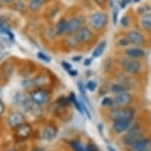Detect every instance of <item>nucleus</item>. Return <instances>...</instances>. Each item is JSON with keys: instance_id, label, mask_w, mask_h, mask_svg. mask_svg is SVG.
<instances>
[{"instance_id": "obj_1", "label": "nucleus", "mask_w": 151, "mask_h": 151, "mask_svg": "<svg viewBox=\"0 0 151 151\" xmlns=\"http://www.w3.org/2000/svg\"><path fill=\"white\" fill-rule=\"evenodd\" d=\"M118 63L122 70H124L125 72L129 73L132 76L138 75L141 72L142 64L139 61V59L129 58L127 55L121 56V58H118Z\"/></svg>"}, {"instance_id": "obj_2", "label": "nucleus", "mask_w": 151, "mask_h": 151, "mask_svg": "<svg viewBox=\"0 0 151 151\" xmlns=\"http://www.w3.org/2000/svg\"><path fill=\"white\" fill-rule=\"evenodd\" d=\"M142 137H144V132L140 125L137 122H132L127 132L122 137V142L125 146L129 147Z\"/></svg>"}, {"instance_id": "obj_3", "label": "nucleus", "mask_w": 151, "mask_h": 151, "mask_svg": "<svg viewBox=\"0 0 151 151\" xmlns=\"http://www.w3.org/2000/svg\"><path fill=\"white\" fill-rule=\"evenodd\" d=\"M108 22H109L108 14L104 11H95L89 16V25L96 32L106 29Z\"/></svg>"}, {"instance_id": "obj_4", "label": "nucleus", "mask_w": 151, "mask_h": 151, "mask_svg": "<svg viewBox=\"0 0 151 151\" xmlns=\"http://www.w3.org/2000/svg\"><path fill=\"white\" fill-rule=\"evenodd\" d=\"M135 116V110L132 107H114L111 108L109 116L112 121L116 119H129L133 121Z\"/></svg>"}, {"instance_id": "obj_5", "label": "nucleus", "mask_w": 151, "mask_h": 151, "mask_svg": "<svg viewBox=\"0 0 151 151\" xmlns=\"http://www.w3.org/2000/svg\"><path fill=\"white\" fill-rule=\"evenodd\" d=\"M76 39L78 40V42H80V45H89L95 41L96 35L94 33V30L91 29L88 26H82L75 34Z\"/></svg>"}, {"instance_id": "obj_6", "label": "nucleus", "mask_w": 151, "mask_h": 151, "mask_svg": "<svg viewBox=\"0 0 151 151\" xmlns=\"http://www.w3.org/2000/svg\"><path fill=\"white\" fill-rule=\"evenodd\" d=\"M30 98L32 99L34 103H36L39 106H42L50 101V95L48 91L45 90V88H38L30 93Z\"/></svg>"}, {"instance_id": "obj_7", "label": "nucleus", "mask_w": 151, "mask_h": 151, "mask_svg": "<svg viewBox=\"0 0 151 151\" xmlns=\"http://www.w3.org/2000/svg\"><path fill=\"white\" fill-rule=\"evenodd\" d=\"M127 37L129 39L130 45H134V47H142L146 45V39H145L144 35L139 31L136 30H129L127 33Z\"/></svg>"}, {"instance_id": "obj_8", "label": "nucleus", "mask_w": 151, "mask_h": 151, "mask_svg": "<svg viewBox=\"0 0 151 151\" xmlns=\"http://www.w3.org/2000/svg\"><path fill=\"white\" fill-rule=\"evenodd\" d=\"M113 99L114 107H127L133 102V96L127 92V91L122 92L121 94H116Z\"/></svg>"}, {"instance_id": "obj_9", "label": "nucleus", "mask_w": 151, "mask_h": 151, "mask_svg": "<svg viewBox=\"0 0 151 151\" xmlns=\"http://www.w3.org/2000/svg\"><path fill=\"white\" fill-rule=\"evenodd\" d=\"M24 122H26V116L23 113L18 112V111L10 113V115L7 118V124L13 129H15L16 127H18Z\"/></svg>"}, {"instance_id": "obj_10", "label": "nucleus", "mask_w": 151, "mask_h": 151, "mask_svg": "<svg viewBox=\"0 0 151 151\" xmlns=\"http://www.w3.org/2000/svg\"><path fill=\"white\" fill-rule=\"evenodd\" d=\"M33 129L28 122H24L15 129V137L19 140H26L32 135Z\"/></svg>"}, {"instance_id": "obj_11", "label": "nucleus", "mask_w": 151, "mask_h": 151, "mask_svg": "<svg viewBox=\"0 0 151 151\" xmlns=\"http://www.w3.org/2000/svg\"><path fill=\"white\" fill-rule=\"evenodd\" d=\"M83 26V18L80 16H72L67 20V34L74 35L80 28Z\"/></svg>"}, {"instance_id": "obj_12", "label": "nucleus", "mask_w": 151, "mask_h": 151, "mask_svg": "<svg viewBox=\"0 0 151 151\" xmlns=\"http://www.w3.org/2000/svg\"><path fill=\"white\" fill-rule=\"evenodd\" d=\"M132 124V121H129V119H116V121H113L112 129L116 134H122L129 130Z\"/></svg>"}, {"instance_id": "obj_13", "label": "nucleus", "mask_w": 151, "mask_h": 151, "mask_svg": "<svg viewBox=\"0 0 151 151\" xmlns=\"http://www.w3.org/2000/svg\"><path fill=\"white\" fill-rule=\"evenodd\" d=\"M58 133V127H56L55 124H50L45 125V129H42V138L44 139V140L50 141V140H52V139H55Z\"/></svg>"}, {"instance_id": "obj_14", "label": "nucleus", "mask_w": 151, "mask_h": 151, "mask_svg": "<svg viewBox=\"0 0 151 151\" xmlns=\"http://www.w3.org/2000/svg\"><path fill=\"white\" fill-rule=\"evenodd\" d=\"M124 55L129 58H135V59H140L145 56V52L142 47H127V50H124Z\"/></svg>"}, {"instance_id": "obj_15", "label": "nucleus", "mask_w": 151, "mask_h": 151, "mask_svg": "<svg viewBox=\"0 0 151 151\" xmlns=\"http://www.w3.org/2000/svg\"><path fill=\"white\" fill-rule=\"evenodd\" d=\"M55 31L58 37L64 36L67 34V20L65 18H60L55 25Z\"/></svg>"}, {"instance_id": "obj_16", "label": "nucleus", "mask_w": 151, "mask_h": 151, "mask_svg": "<svg viewBox=\"0 0 151 151\" xmlns=\"http://www.w3.org/2000/svg\"><path fill=\"white\" fill-rule=\"evenodd\" d=\"M33 80H34V85L37 88H45L50 83V79H48V77L45 74H39Z\"/></svg>"}, {"instance_id": "obj_17", "label": "nucleus", "mask_w": 151, "mask_h": 151, "mask_svg": "<svg viewBox=\"0 0 151 151\" xmlns=\"http://www.w3.org/2000/svg\"><path fill=\"white\" fill-rule=\"evenodd\" d=\"M47 0H30L28 8L32 12H38L42 9V7L47 3Z\"/></svg>"}, {"instance_id": "obj_18", "label": "nucleus", "mask_w": 151, "mask_h": 151, "mask_svg": "<svg viewBox=\"0 0 151 151\" xmlns=\"http://www.w3.org/2000/svg\"><path fill=\"white\" fill-rule=\"evenodd\" d=\"M64 42L66 44L67 47L70 48V50H75V48H78L80 42H78V40L76 39L75 35H66V38H65Z\"/></svg>"}, {"instance_id": "obj_19", "label": "nucleus", "mask_w": 151, "mask_h": 151, "mask_svg": "<svg viewBox=\"0 0 151 151\" xmlns=\"http://www.w3.org/2000/svg\"><path fill=\"white\" fill-rule=\"evenodd\" d=\"M149 144H150V139L149 138L142 137V138L139 139V140L136 141L135 143H133L132 146H129V148L132 151H136L138 149H141V148L149 146Z\"/></svg>"}, {"instance_id": "obj_20", "label": "nucleus", "mask_w": 151, "mask_h": 151, "mask_svg": "<svg viewBox=\"0 0 151 151\" xmlns=\"http://www.w3.org/2000/svg\"><path fill=\"white\" fill-rule=\"evenodd\" d=\"M106 47H107V42L106 41L100 42L99 44L97 45V47L94 48V50L92 52V58H100V56L104 53Z\"/></svg>"}, {"instance_id": "obj_21", "label": "nucleus", "mask_w": 151, "mask_h": 151, "mask_svg": "<svg viewBox=\"0 0 151 151\" xmlns=\"http://www.w3.org/2000/svg\"><path fill=\"white\" fill-rule=\"evenodd\" d=\"M140 25L144 31L151 33V13L145 14V15L141 16Z\"/></svg>"}, {"instance_id": "obj_22", "label": "nucleus", "mask_w": 151, "mask_h": 151, "mask_svg": "<svg viewBox=\"0 0 151 151\" xmlns=\"http://www.w3.org/2000/svg\"><path fill=\"white\" fill-rule=\"evenodd\" d=\"M77 87H78V90H79V92H80L81 94V98L82 100L86 103L88 106H89V108H91V104H90V101H89V99H88V97H87V92H86V85H84V83L82 82L81 80H79L77 82Z\"/></svg>"}, {"instance_id": "obj_23", "label": "nucleus", "mask_w": 151, "mask_h": 151, "mask_svg": "<svg viewBox=\"0 0 151 151\" xmlns=\"http://www.w3.org/2000/svg\"><path fill=\"white\" fill-rule=\"evenodd\" d=\"M68 97H69L71 104L73 105L74 108H75V109L77 110L78 112L81 114V115H84L83 109H82V106H81V101H79L78 98H77V97H76L75 94H74L73 92H71V93H70V95L68 96Z\"/></svg>"}, {"instance_id": "obj_24", "label": "nucleus", "mask_w": 151, "mask_h": 151, "mask_svg": "<svg viewBox=\"0 0 151 151\" xmlns=\"http://www.w3.org/2000/svg\"><path fill=\"white\" fill-rule=\"evenodd\" d=\"M69 146L72 148L74 151H87L86 150V145H85L83 142H81L80 140H70L68 142Z\"/></svg>"}, {"instance_id": "obj_25", "label": "nucleus", "mask_w": 151, "mask_h": 151, "mask_svg": "<svg viewBox=\"0 0 151 151\" xmlns=\"http://www.w3.org/2000/svg\"><path fill=\"white\" fill-rule=\"evenodd\" d=\"M110 91L115 94V95H116V94H121L122 92H125V91H129V89H127V87H124L122 83L116 82V83H113L112 85H111Z\"/></svg>"}, {"instance_id": "obj_26", "label": "nucleus", "mask_w": 151, "mask_h": 151, "mask_svg": "<svg viewBox=\"0 0 151 151\" xmlns=\"http://www.w3.org/2000/svg\"><path fill=\"white\" fill-rule=\"evenodd\" d=\"M101 105H102V107H104V108H109V109H111V108L114 107V99L111 98V97H107V96L104 97L101 101Z\"/></svg>"}, {"instance_id": "obj_27", "label": "nucleus", "mask_w": 151, "mask_h": 151, "mask_svg": "<svg viewBox=\"0 0 151 151\" xmlns=\"http://www.w3.org/2000/svg\"><path fill=\"white\" fill-rule=\"evenodd\" d=\"M116 45L121 47H127L130 45V42L129 39H127V37H121V38L116 40Z\"/></svg>"}, {"instance_id": "obj_28", "label": "nucleus", "mask_w": 151, "mask_h": 151, "mask_svg": "<svg viewBox=\"0 0 151 151\" xmlns=\"http://www.w3.org/2000/svg\"><path fill=\"white\" fill-rule=\"evenodd\" d=\"M113 65H114V61L112 58H106L103 63V67H104V70L106 72H109V71L113 68Z\"/></svg>"}, {"instance_id": "obj_29", "label": "nucleus", "mask_w": 151, "mask_h": 151, "mask_svg": "<svg viewBox=\"0 0 151 151\" xmlns=\"http://www.w3.org/2000/svg\"><path fill=\"white\" fill-rule=\"evenodd\" d=\"M13 8L18 12H21V11H24L25 9V4L22 0H16L13 3Z\"/></svg>"}, {"instance_id": "obj_30", "label": "nucleus", "mask_w": 151, "mask_h": 151, "mask_svg": "<svg viewBox=\"0 0 151 151\" xmlns=\"http://www.w3.org/2000/svg\"><path fill=\"white\" fill-rule=\"evenodd\" d=\"M9 27L6 25V23L4 22L3 18L0 16V34H3V35H6V33L9 31Z\"/></svg>"}, {"instance_id": "obj_31", "label": "nucleus", "mask_w": 151, "mask_h": 151, "mask_svg": "<svg viewBox=\"0 0 151 151\" xmlns=\"http://www.w3.org/2000/svg\"><path fill=\"white\" fill-rule=\"evenodd\" d=\"M151 11V8L149 5H143V6H140L137 8V13L140 14L141 16L145 15V14H148Z\"/></svg>"}, {"instance_id": "obj_32", "label": "nucleus", "mask_w": 151, "mask_h": 151, "mask_svg": "<svg viewBox=\"0 0 151 151\" xmlns=\"http://www.w3.org/2000/svg\"><path fill=\"white\" fill-rule=\"evenodd\" d=\"M37 56H38V58H39V59H41L42 61L47 62V63H50V62L52 61V59H50V56H48L47 55H45V52H39L38 53H37Z\"/></svg>"}, {"instance_id": "obj_33", "label": "nucleus", "mask_w": 151, "mask_h": 151, "mask_svg": "<svg viewBox=\"0 0 151 151\" xmlns=\"http://www.w3.org/2000/svg\"><path fill=\"white\" fill-rule=\"evenodd\" d=\"M86 89L90 92H94L97 89V82L94 80H89L86 83Z\"/></svg>"}, {"instance_id": "obj_34", "label": "nucleus", "mask_w": 151, "mask_h": 151, "mask_svg": "<svg viewBox=\"0 0 151 151\" xmlns=\"http://www.w3.org/2000/svg\"><path fill=\"white\" fill-rule=\"evenodd\" d=\"M22 85H23V87L26 88V89H30V88H32V87H35L34 80H32V79H25V80L22 82Z\"/></svg>"}, {"instance_id": "obj_35", "label": "nucleus", "mask_w": 151, "mask_h": 151, "mask_svg": "<svg viewBox=\"0 0 151 151\" xmlns=\"http://www.w3.org/2000/svg\"><path fill=\"white\" fill-rule=\"evenodd\" d=\"M86 150L87 151H100L98 146L93 143V142H89L88 144H86Z\"/></svg>"}, {"instance_id": "obj_36", "label": "nucleus", "mask_w": 151, "mask_h": 151, "mask_svg": "<svg viewBox=\"0 0 151 151\" xmlns=\"http://www.w3.org/2000/svg\"><path fill=\"white\" fill-rule=\"evenodd\" d=\"M118 16H119V9L115 7L113 10V24L114 25H116V23H118Z\"/></svg>"}, {"instance_id": "obj_37", "label": "nucleus", "mask_w": 151, "mask_h": 151, "mask_svg": "<svg viewBox=\"0 0 151 151\" xmlns=\"http://www.w3.org/2000/svg\"><path fill=\"white\" fill-rule=\"evenodd\" d=\"M121 25L124 28L129 27V17H127V16H124V17H122V20H121Z\"/></svg>"}, {"instance_id": "obj_38", "label": "nucleus", "mask_w": 151, "mask_h": 151, "mask_svg": "<svg viewBox=\"0 0 151 151\" xmlns=\"http://www.w3.org/2000/svg\"><path fill=\"white\" fill-rule=\"evenodd\" d=\"M61 66H62V68H63L64 70H66L67 72L70 69H72V65H71L70 63H68L67 61H62L61 62Z\"/></svg>"}, {"instance_id": "obj_39", "label": "nucleus", "mask_w": 151, "mask_h": 151, "mask_svg": "<svg viewBox=\"0 0 151 151\" xmlns=\"http://www.w3.org/2000/svg\"><path fill=\"white\" fill-rule=\"evenodd\" d=\"M96 3V5H98L99 7H105V4H106L107 0H93Z\"/></svg>"}, {"instance_id": "obj_40", "label": "nucleus", "mask_w": 151, "mask_h": 151, "mask_svg": "<svg viewBox=\"0 0 151 151\" xmlns=\"http://www.w3.org/2000/svg\"><path fill=\"white\" fill-rule=\"evenodd\" d=\"M93 58H89L84 59V65H85V66H90V65L92 64V62H93Z\"/></svg>"}, {"instance_id": "obj_41", "label": "nucleus", "mask_w": 151, "mask_h": 151, "mask_svg": "<svg viewBox=\"0 0 151 151\" xmlns=\"http://www.w3.org/2000/svg\"><path fill=\"white\" fill-rule=\"evenodd\" d=\"M68 74H69L71 77H76V76L78 75V71L75 69H70L68 71Z\"/></svg>"}, {"instance_id": "obj_42", "label": "nucleus", "mask_w": 151, "mask_h": 151, "mask_svg": "<svg viewBox=\"0 0 151 151\" xmlns=\"http://www.w3.org/2000/svg\"><path fill=\"white\" fill-rule=\"evenodd\" d=\"M5 112V105L3 102L0 100V116H2Z\"/></svg>"}, {"instance_id": "obj_43", "label": "nucleus", "mask_w": 151, "mask_h": 151, "mask_svg": "<svg viewBox=\"0 0 151 151\" xmlns=\"http://www.w3.org/2000/svg\"><path fill=\"white\" fill-rule=\"evenodd\" d=\"M82 59V55H75L72 58V61L74 62H79Z\"/></svg>"}, {"instance_id": "obj_44", "label": "nucleus", "mask_w": 151, "mask_h": 151, "mask_svg": "<svg viewBox=\"0 0 151 151\" xmlns=\"http://www.w3.org/2000/svg\"><path fill=\"white\" fill-rule=\"evenodd\" d=\"M127 4L129 3H127L125 0H121V1H119V6H121V8H125Z\"/></svg>"}, {"instance_id": "obj_45", "label": "nucleus", "mask_w": 151, "mask_h": 151, "mask_svg": "<svg viewBox=\"0 0 151 151\" xmlns=\"http://www.w3.org/2000/svg\"><path fill=\"white\" fill-rule=\"evenodd\" d=\"M31 151H47L44 147H35L34 149H32Z\"/></svg>"}, {"instance_id": "obj_46", "label": "nucleus", "mask_w": 151, "mask_h": 151, "mask_svg": "<svg viewBox=\"0 0 151 151\" xmlns=\"http://www.w3.org/2000/svg\"><path fill=\"white\" fill-rule=\"evenodd\" d=\"M2 1H3L4 3H6V4H13L16 0H2Z\"/></svg>"}, {"instance_id": "obj_47", "label": "nucleus", "mask_w": 151, "mask_h": 151, "mask_svg": "<svg viewBox=\"0 0 151 151\" xmlns=\"http://www.w3.org/2000/svg\"><path fill=\"white\" fill-rule=\"evenodd\" d=\"M98 129H99V132L101 133L103 132V124H98Z\"/></svg>"}, {"instance_id": "obj_48", "label": "nucleus", "mask_w": 151, "mask_h": 151, "mask_svg": "<svg viewBox=\"0 0 151 151\" xmlns=\"http://www.w3.org/2000/svg\"><path fill=\"white\" fill-rule=\"evenodd\" d=\"M136 151H151L149 148H148V146L147 147H144V148H141V149H138V150H136Z\"/></svg>"}, {"instance_id": "obj_49", "label": "nucleus", "mask_w": 151, "mask_h": 151, "mask_svg": "<svg viewBox=\"0 0 151 151\" xmlns=\"http://www.w3.org/2000/svg\"><path fill=\"white\" fill-rule=\"evenodd\" d=\"M107 148H108V150H109V151H116L115 148H113L112 146H111V145H108Z\"/></svg>"}, {"instance_id": "obj_50", "label": "nucleus", "mask_w": 151, "mask_h": 151, "mask_svg": "<svg viewBox=\"0 0 151 151\" xmlns=\"http://www.w3.org/2000/svg\"><path fill=\"white\" fill-rule=\"evenodd\" d=\"M133 1H134V2H140L141 0H133Z\"/></svg>"}, {"instance_id": "obj_51", "label": "nucleus", "mask_w": 151, "mask_h": 151, "mask_svg": "<svg viewBox=\"0 0 151 151\" xmlns=\"http://www.w3.org/2000/svg\"><path fill=\"white\" fill-rule=\"evenodd\" d=\"M8 151H16L15 149H11V150H8Z\"/></svg>"}]
</instances>
